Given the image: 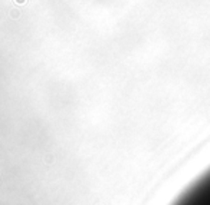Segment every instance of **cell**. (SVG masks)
<instances>
[{
	"instance_id": "6da1fadb",
	"label": "cell",
	"mask_w": 210,
	"mask_h": 205,
	"mask_svg": "<svg viewBox=\"0 0 210 205\" xmlns=\"http://www.w3.org/2000/svg\"><path fill=\"white\" fill-rule=\"evenodd\" d=\"M171 205H210V168L196 178Z\"/></svg>"
},
{
	"instance_id": "7a4b0ae2",
	"label": "cell",
	"mask_w": 210,
	"mask_h": 205,
	"mask_svg": "<svg viewBox=\"0 0 210 205\" xmlns=\"http://www.w3.org/2000/svg\"><path fill=\"white\" fill-rule=\"evenodd\" d=\"M15 3H17V4H23V3H26V0H15Z\"/></svg>"
}]
</instances>
